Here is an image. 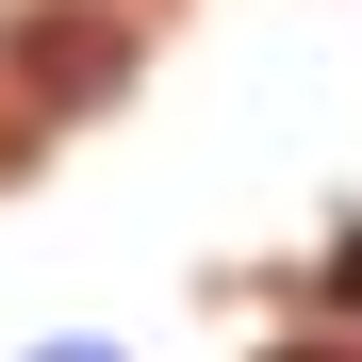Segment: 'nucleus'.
<instances>
[{
  "label": "nucleus",
  "instance_id": "nucleus-1",
  "mask_svg": "<svg viewBox=\"0 0 362 362\" xmlns=\"http://www.w3.org/2000/svg\"><path fill=\"white\" fill-rule=\"evenodd\" d=\"M17 49H33V66H49V99H99L115 66H132V33H115V17H33Z\"/></svg>",
  "mask_w": 362,
  "mask_h": 362
},
{
  "label": "nucleus",
  "instance_id": "nucleus-2",
  "mask_svg": "<svg viewBox=\"0 0 362 362\" xmlns=\"http://www.w3.org/2000/svg\"><path fill=\"white\" fill-rule=\"evenodd\" d=\"M329 296H346V313H362V230H346V247H329Z\"/></svg>",
  "mask_w": 362,
  "mask_h": 362
},
{
  "label": "nucleus",
  "instance_id": "nucleus-3",
  "mask_svg": "<svg viewBox=\"0 0 362 362\" xmlns=\"http://www.w3.org/2000/svg\"><path fill=\"white\" fill-rule=\"evenodd\" d=\"M296 362H329V346H296Z\"/></svg>",
  "mask_w": 362,
  "mask_h": 362
},
{
  "label": "nucleus",
  "instance_id": "nucleus-4",
  "mask_svg": "<svg viewBox=\"0 0 362 362\" xmlns=\"http://www.w3.org/2000/svg\"><path fill=\"white\" fill-rule=\"evenodd\" d=\"M66 362H99V346H66Z\"/></svg>",
  "mask_w": 362,
  "mask_h": 362
}]
</instances>
